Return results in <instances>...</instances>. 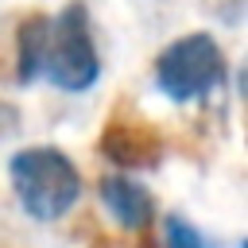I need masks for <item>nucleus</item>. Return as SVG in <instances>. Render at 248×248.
Segmentation results:
<instances>
[{"label":"nucleus","instance_id":"1","mask_svg":"<svg viewBox=\"0 0 248 248\" xmlns=\"http://www.w3.org/2000/svg\"><path fill=\"white\" fill-rule=\"evenodd\" d=\"M8 182L19 209L35 221H62L81 198V170L62 147L35 143L8 159Z\"/></svg>","mask_w":248,"mask_h":248},{"label":"nucleus","instance_id":"2","mask_svg":"<svg viewBox=\"0 0 248 248\" xmlns=\"http://www.w3.org/2000/svg\"><path fill=\"white\" fill-rule=\"evenodd\" d=\"M225 78H229V58L209 31L178 35L155 58V89L174 105L209 97L213 89L225 85Z\"/></svg>","mask_w":248,"mask_h":248},{"label":"nucleus","instance_id":"3","mask_svg":"<svg viewBox=\"0 0 248 248\" xmlns=\"http://www.w3.org/2000/svg\"><path fill=\"white\" fill-rule=\"evenodd\" d=\"M43 74L50 78V85H58L66 93H85V89L97 85L101 54H97V39H93L89 12H85L81 0H70L58 12V19H50Z\"/></svg>","mask_w":248,"mask_h":248},{"label":"nucleus","instance_id":"4","mask_svg":"<svg viewBox=\"0 0 248 248\" xmlns=\"http://www.w3.org/2000/svg\"><path fill=\"white\" fill-rule=\"evenodd\" d=\"M97 147L120 170H151V167L163 163V136H159V128L147 116H140L132 105H116L112 108V116L101 128Z\"/></svg>","mask_w":248,"mask_h":248},{"label":"nucleus","instance_id":"5","mask_svg":"<svg viewBox=\"0 0 248 248\" xmlns=\"http://www.w3.org/2000/svg\"><path fill=\"white\" fill-rule=\"evenodd\" d=\"M101 205L108 209V217L124 229V232H143L155 225V198L147 186H140L128 174H105L97 182Z\"/></svg>","mask_w":248,"mask_h":248},{"label":"nucleus","instance_id":"6","mask_svg":"<svg viewBox=\"0 0 248 248\" xmlns=\"http://www.w3.org/2000/svg\"><path fill=\"white\" fill-rule=\"evenodd\" d=\"M46 35H50V16L46 12H27L16 23V81L31 85L43 74V54H46Z\"/></svg>","mask_w":248,"mask_h":248},{"label":"nucleus","instance_id":"7","mask_svg":"<svg viewBox=\"0 0 248 248\" xmlns=\"http://www.w3.org/2000/svg\"><path fill=\"white\" fill-rule=\"evenodd\" d=\"M163 248H213L202 229L194 221H186L182 213H167L163 217Z\"/></svg>","mask_w":248,"mask_h":248},{"label":"nucleus","instance_id":"8","mask_svg":"<svg viewBox=\"0 0 248 248\" xmlns=\"http://www.w3.org/2000/svg\"><path fill=\"white\" fill-rule=\"evenodd\" d=\"M19 124H23L19 108H16L12 101H0V143H4V140H12V136L19 132Z\"/></svg>","mask_w":248,"mask_h":248}]
</instances>
